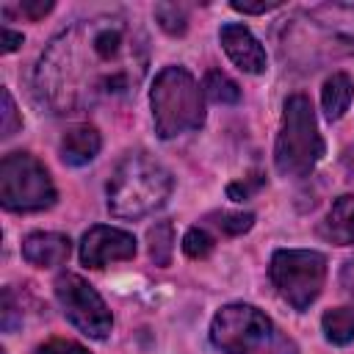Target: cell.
Wrapping results in <instances>:
<instances>
[{
	"instance_id": "cb8c5ba5",
	"label": "cell",
	"mask_w": 354,
	"mask_h": 354,
	"mask_svg": "<svg viewBox=\"0 0 354 354\" xmlns=\"http://www.w3.org/2000/svg\"><path fill=\"white\" fill-rule=\"evenodd\" d=\"M232 8L241 14H266L279 8V0H260V3H249V0H232Z\"/></svg>"
},
{
	"instance_id": "83f0119b",
	"label": "cell",
	"mask_w": 354,
	"mask_h": 354,
	"mask_svg": "<svg viewBox=\"0 0 354 354\" xmlns=\"http://www.w3.org/2000/svg\"><path fill=\"white\" fill-rule=\"evenodd\" d=\"M340 282H343V288L354 296V260H348V263L343 266V271H340Z\"/></svg>"
},
{
	"instance_id": "5bb4252c",
	"label": "cell",
	"mask_w": 354,
	"mask_h": 354,
	"mask_svg": "<svg viewBox=\"0 0 354 354\" xmlns=\"http://www.w3.org/2000/svg\"><path fill=\"white\" fill-rule=\"evenodd\" d=\"M351 97H354V83L346 72H332L326 80H324V88H321V108H324V116L329 122H337L348 105H351Z\"/></svg>"
},
{
	"instance_id": "2e32d148",
	"label": "cell",
	"mask_w": 354,
	"mask_h": 354,
	"mask_svg": "<svg viewBox=\"0 0 354 354\" xmlns=\"http://www.w3.org/2000/svg\"><path fill=\"white\" fill-rule=\"evenodd\" d=\"M202 91H205L207 100H213V102H218V105H235V102L241 100V88H238V83H235L230 75H224L221 69H210V72H205Z\"/></svg>"
},
{
	"instance_id": "ba28073f",
	"label": "cell",
	"mask_w": 354,
	"mask_h": 354,
	"mask_svg": "<svg viewBox=\"0 0 354 354\" xmlns=\"http://www.w3.org/2000/svg\"><path fill=\"white\" fill-rule=\"evenodd\" d=\"M55 299L66 315V321L80 329L91 340H105L113 329V315L105 304V299L94 290L91 282H86L80 274H61L55 279Z\"/></svg>"
},
{
	"instance_id": "7402d4cb",
	"label": "cell",
	"mask_w": 354,
	"mask_h": 354,
	"mask_svg": "<svg viewBox=\"0 0 354 354\" xmlns=\"http://www.w3.org/2000/svg\"><path fill=\"white\" fill-rule=\"evenodd\" d=\"M19 321H22V315L17 313L14 290L11 288H3V296H0V324H3V332H14Z\"/></svg>"
},
{
	"instance_id": "4316f807",
	"label": "cell",
	"mask_w": 354,
	"mask_h": 354,
	"mask_svg": "<svg viewBox=\"0 0 354 354\" xmlns=\"http://www.w3.org/2000/svg\"><path fill=\"white\" fill-rule=\"evenodd\" d=\"M0 44H3V47H0L3 53H14V50L22 44V33H17V30H11V28H3V30H0Z\"/></svg>"
},
{
	"instance_id": "ffe728a7",
	"label": "cell",
	"mask_w": 354,
	"mask_h": 354,
	"mask_svg": "<svg viewBox=\"0 0 354 354\" xmlns=\"http://www.w3.org/2000/svg\"><path fill=\"white\" fill-rule=\"evenodd\" d=\"M213 218H216L213 224L221 232H227V235H241V232L252 230V224H254V216L252 213H218Z\"/></svg>"
},
{
	"instance_id": "44dd1931",
	"label": "cell",
	"mask_w": 354,
	"mask_h": 354,
	"mask_svg": "<svg viewBox=\"0 0 354 354\" xmlns=\"http://www.w3.org/2000/svg\"><path fill=\"white\" fill-rule=\"evenodd\" d=\"M0 97H3V124H0V136H3V138H11V136L22 127V116L17 113L14 97H11V91H8L6 86H3Z\"/></svg>"
},
{
	"instance_id": "277c9868",
	"label": "cell",
	"mask_w": 354,
	"mask_h": 354,
	"mask_svg": "<svg viewBox=\"0 0 354 354\" xmlns=\"http://www.w3.org/2000/svg\"><path fill=\"white\" fill-rule=\"evenodd\" d=\"M324 155L315 111L304 94H290L282 105V122L274 144V166L282 177H307Z\"/></svg>"
},
{
	"instance_id": "9c48e42d",
	"label": "cell",
	"mask_w": 354,
	"mask_h": 354,
	"mask_svg": "<svg viewBox=\"0 0 354 354\" xmlns=\"http://www.w3.org/2000/svg\"><path fill=\"white\" fill-rule=\"evenodd\" d=\"M133 257H136V238L127 230L94 224L80 238V263L88 268H105L111 263H122Z\"/></svg>"
},
{
	"instance_id": "6da1fadb",
	"label": "cell",
	"mask_w": 354,
	"mask_h": 354,
	"mask_svg": "<svg viewBox=\"0 0 354 354\" xmlns=\"http://www.w3.org/2000/svg\"><path fill=\"white\" fill-rule=\"evenodd\" d=\"M144 28L124 14H94L64 28L39 55L33 86L53 113H83L136 97L149 66Z\"/></svg>"
},
{
	"instance_id": "7a4b0ae2",
	"label": "cell",
	"mask_w": 354,
	"mask_h": 354,
	"mask_svg": "<svg viewBox=\"0 0 354 354\" xmlns=\"http://www.w3.org/2000/svg\"><path fill=\"white\" fill-rule=\"evenodd\" d=\"M171 171L147 152L124 155L108 180V210L116 218H144L171 196Z\"/></svg>"
},
{
	"instance_id": "3957f363",
	"label": "cell",
	"mask_w": 354,
	"mask_h": 354,
	"mask_svg": "<svg viewBox=\"0 0 354 354\" xmlns=\"http://www.w3.org/2000/svg\"><path fill=\"white\" fill-rule=\"evenodd\" d=\"M155 133L177 138L205 124V91L185 66H163L149 88Z\"/></svg>"
},
{
	"instance_id": "9a60e30c",
	"label": "cell",
	"mask_w": 354,
	"mask_h": 354,
	"mask_svg": "<svg viewBox=\"0 0 354 354\" xmlns=\"http://www.w3.org/2000/svg\"><path fill=\"white\" fill-rule=\"evenodd\" d=\"M324 337L332 346H348L354 343V304H343L335 310H326L321 315Z\"/></svg>"
},
{
	"instance_id": "30bf717a",
	"label": "cell",
	"mask_w": 354,
	"mask_h": 354,
	"mask_svg": "<svg viewBox=\"0 0 354 354\" xmlns=\"http://www.w3.org/2000/svg\"><path fill=\"white\" fill-rule=\"evenodd\" d=\"M218 41L227 53V58L246 75H263L268 69V55L263 50V44L257 41V36L241 25V22H227L218 30Z\"/></svg>"
},
{
	"instance_id": "8fae6325",
	"label": "cell",
	"mask_w": 354,
	"mask_h": 354,
	"mask_svg": "<svg viewBox=\"0 0 354 354\" xmlns=\"http://www.w3.org/2000/svg\"><path fill=\"white\" fill-rule=\"evenodd\" d=\"M72 241L64 232H30L22 238V257L36 268H55L69 260Z\"/></svg>"
},
{
	"instance_id": "ac0fdd59",
	"label": "cell",
	"mask_w": 354,
	"mask_h": 354,
	"mask_svg": "<svg viewBox=\"0 0 354 354\" xmlns=\"http://www.w3.org/2000/svg\"><path fill=\"white\" fill-rule=\"evenodd\" d=\"M155 19L169 36H183L188 30V11L180 3H158L155 6Z\"/></svg>"
},
{
	"instance_id": "7c38bea8",
	"label": "cell",
	"mask_w": 354,
	"mask_h": 354,
	"mask_svg": "<svg viewBox=\"0 0 354 354\" xmlns=\"http://www.w3.org/2000/svg\"><path fill=\"white\" fill-rule=\"evenodd\" d=\"M102 138L94 124H72L61 136V160L66 166H86L100 155Z\"/></svg>"
},
{
	"instance_id": "8992f818",
	"label": "cell",
	"mask_w": 354,
	"mask_h": 354,
	"mask_svg": "<svg viewBox=\"0 0 354 354\" xmlns=\"http://www.w3.org/2000/svg\"><path fill=\"white\" fill-rule=\"evenodd\" d=\"M277 293L299 313L321 296L326 279V257L315 249H277L268 266Z\"/></svg>"
},
{
	"instance_id": "d6986e66",
	"label": "cell",
	"mask_w": 354,
	"mask_h": 354,
	"mask_svg": "<svg viewBox=\"0 0 354 354\" xmlns=\"http://www.w3.org/2000/svg\"><path fill=\"white\" fill-rule=\"evenodd\" d=\"M213 235L202 227H191L185 235H183V252L191 257V260H202L213 252Z\"/></svg>"
},
{
	"instance_id": "4fadbf2b",
	"label": "cell",
	"mask_w": 354,
	"mask_h": 354,
	"mask_svg": "<svg viewBox=\"0 0 354 354\" xmlns=\"http://www.w3.org/2000/svg\"><path fill=\"white\" fill-rule=\"evenodd\" d=\"M318 232H321V238H326L335 246H351L354 243V194L337 196L332 202Z\"/></svg>"
},
{
	"instance_id": "e0dca14e",
	"label": "cell",
	"mask_w": 354,
	"mask_h": 354,
	"mask_svg": "<svg viewBox=\"0 0 354 354\" xmlns=\"http://www.w3.org/2000/svg\"><path fill=\"white\" fill-rule=\"evenodd\" d=\"M147 243H149L152 263L160 266V268H166L171 263V252H174V227L169 221H158L155 227H149Z\"/></svg>"
},
{
	"instance_id": "5b68a950",
	"label": "cell",
	"mask_w": 354,
	"mask_h": 354,
	"mask_svg": "<svg viewBox=\"0 0 354 354\" xmlns=\"http://www.w3.org/2000/svg\"><path fill=\"white\" fill-rule=\"evenodd\" d=\"M55 185L30 152H8L0 160V205L11 213H36L55 205Z\"/></svg>"
},
{
	"instance_id": "d4e9b609",
	"label": "cell",
	"mask_w": 354,
	"mask_h": 354,
	"mask_svg": "<svg viewBox=\"0 0 354 354\" xmlns=\"http://www.w3.org/2000/svg\"><path fill=\"white\" fill-rule=\"evenodd\" d=\"M53 0H25V3H19V11L22 14H28L30 19H39V17H44V14H50L53 11Z\"/></svg>"
},
{
	"instance_id": "484cf974",
	"label": "cell",
	"mask_w": 354,
	"mask_h": 354,
	"mask_svg": "<svg viewBox=\"0 0 354 354\" xmlns=\"http://www.w3.org/2000/svg\"><path fill=\"white\" fill-rule=\"evenodd\" d=\"M263 185V180H254V183H232L230 188H227V194H230V199H235V202H243V199H249V194L252 191H257Z\"/></svg>"
},
{
	"instance_id": "603a6c76",
	"label": "cell",
	"mask_w": 354,
	"mask_h": 354,
	"mask_svg": "<svg viewBox=\"0 0 354 354\" xmlns=\"http://www.w3.org/2000/svg\"><path fill=\"white\" fill-rule=\"evenodd\" d=\"M36 354H88L80 343L75 340H64V337H55V340H47L36 348Z\"/></svg>"
},
{
	"instance_id": "52a82bcc",
	"label": "cell",
	"mask_w": 354,
	"mask_h": 354,
	"mask_svg": "<svg viewBox=\"0 0 354 354\" xmlns=\"http://www.w3.org/2000/svg\"><path fill=\"white\" fill-rule=\"evenodd\" d=\"M271 335V318L243 301L221 307L210 321V340L221 354H252L266 346Z\"/></svg>"
}]
</instances>
